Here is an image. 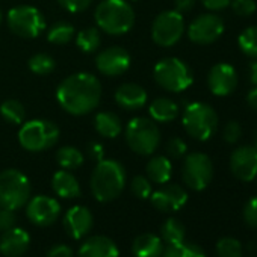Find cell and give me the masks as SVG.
<instances>
[{
  "instance_id": "cell-35",
  "label": "cell",
  "mask_w": 257,
  "mask_h": 257,
  "mask_svg": "<svg viewBox=\"0 0 257 257\" xmlns=\"http://www.w3.org/2000/svg\"><path fill=\"white\" fill-rule=\"evenodd\" d=\"M218 257H242V245L234 237H222L216 243Z\"/></svg>"
},
{
  "instance_id": "cell-26",
  "label": "cell",
  "mask_w": 257,
  "mask_h": 257,
  "mask_svg": "<svg viewBox=\"0 0 257 257\" xmlns=\"http://www.w3.org/2000/svg\"><path fill=\"white\" fill-rule=\"evenodd\" d=\"M94 127L103 138H116L122 131V122L113 112H98L94 118Z\"/></svg>"
},
{
  "instance_id": "cell-52",
  "label": "cell",
  "mask_w": 257,
  "mask_h": 257,
  "mask_svg": "<svg viewBox=\"0 0 257 257\" xmlns=\"http://www.w3.org/2000/svg\"><path fill=\"white\" fill-rule=\"evenodd\" d=\"M255 180H257V177H255Z\"/></svg>"
},
{
  "instance_id": "cell-22",
  "label": "cell",
  "mask_w": 257,
  "mask_h": 257,
  "mask_svg": "<svg viewBox=\"0 0 257 257\" xmlns=\"http://www.w3.org/2000/svg\"><path fill=\"white\" fill-rule=\"evenodd\" d=\"M52 189L58 197L65 198V200L77 198L80 197V192H82L77 179L67 170H61L55 173L52 179Z\"/></svg>"
},
{
  "instance_id": "cell-14",
  "label": "cell",
  "mask_w": 257,
  "mask_h": 257,
  "mask_svg": "<svg viewBox=\"0 0 257 257\" xmlns=\"http://www.w3.org/2000/svg\"><path fill=\"white\" fill-rule=\"evenodd\" d=\"M131 53L124 47L112 46L101 50L95 58L97 70L107 77H118L131 68Z\"/></svg>"
},
{
  "instance_id": "cell-44",
  "label": "cell",
  "mask_w": 257,
  "mask_h": 257,
  "mask_svg": "<svg viewBox=\"0 0 257 257\" xmlns=\"http://www.w3.org/2000/svg\"><path fill=\"white\" fill-rule=\"evenodd\" d=\"M86 153L89 156V159L95 161V162H100L101 159H104V149L100 143H89L88 147H86Z\"/></svg>"
},
{
  "instance_id": "cell-39",
  "label": "cell",
  "mask_w": 257,
  "mask_h": 257,
  "mask_svg": "<svg viewBox=\"0 0 257 257\" xmlns=\"http://www.w3.org/2000/svg\"><path fill=\"white\" fill-rule=\"evenodd\" d=\"M188 152V146L186 143L179 138V137H174L171 138L168 143H167V155L173 159H180L186 155Z\"/></svg>"
},
{
  "instance_id": "cell-11",
  "label": "cell",
  "mask_w": 257,
  "mask_h": 257,
  "mask_svg": "<svg viewBox=\"0 0 257 257\" xmlns=\"http://www.w3.org/2000/svg\"><path fill=\"white\" fill-rule=\"evenodd\" d=\"M185 185L192 191H203L209 186L213 177V164L204 153L195 152L185 158L182 167Z\"/></svg>"
},
{
  "instance_id": "cell-38",
  "label": "cell",
  "mask_w": 257,
  "mask_h": 257,
  "mask_svg": "<svg viewBox=\"0 0 257 257\" xmlns=\"http://www.w3.org/2000/svg\"><path fill=\"white\" fill-rule=\"evenodd\" d=\"M240 137H242V127H240V124L237 121L231 119V121H228L224 125V128H222V138H224L225 143L236 144L240 140Z\"/></svg>"
},
{
  "instance_id": "cell-4",
  "label": "cell",
  "mask_w": 257,
  "mask_h": 257,
  "mask_svg": "<svg viewBox=\"0 0 257 257\" xmlns=\"http://www.w3.org/2000/svg\"><path fill=\"white\" fill-rule=\"evenodd\" d=\"M124 138L132 152L140 156H150L161 144V131L152 118L137 116L127 122Z\"/></svg>"
},
{
  "instance_id": "cell-23",
  "label": "cell",
  "mask_w": 257,
  "mask_h": 257,
  "mask_svg": "<svg viewBox=\"0 0 257 257\" xmlns=\"http://www.w3.org/2000/svg\"><path fill=\"white\" fill-rule=\"evenodd\" d=\"M135 257H161L164 252V240L153 233L140 234L132 245Z\"/></svg>"
},
{
  "instance_id": "cell-1",
  "label": "cell",
  "mask_w": 257,
  "mask_h": 257,
  "mask_svg": "<svg viewBox=\"0 0 257 257\" xmlns=\"http://www.w3.org/2000/svg\"><path fill=\"white\" fill-rule=\"evenodd\" d=\"M56 100L67 113L74 116L86 115L100 104V80L91 73L71 74L59 83L56 89Z\"/></svg>"
},
{
  "instance_id": "cell-46",
  "label": "cell",
  "mask_w": 257,
  "mask_h": 257,
  "mask_svg": "<svg viewBox=\"0 0 257 257\" xmlns=\"http://www.w3.org/2000/svg\"><path fill=\"white\" fill-rule=\"evenodd\" d=\"M195 2L197 0H174V8L177 13L185 14V13H189L195 7Z\"/></svg>"
},
{
  "instance_id": "cell-15",
  "label": "cell",
  "mask_w": 257,
  "mask_h": 257,
  "mask_svg": "<svg viewBox=\"0 0 257 257\" xmlns=\"http://www.w3.org/2000/svg\"><path fill=\"white\" fill-rule=\"evenodd\" d=\"M230 171L242 182L254 180L257 177V147L240 146L233 150L230 156Z\"/></svg>"
},
{
  "instance_id": "cell-41",
  "label": "cell",
  "mask_w": 257,
  "mask_h": 257,
  "mask_svg": "<svg viewBox=\"0 0 257 257\" xmlns=\"http://www.w3.org/2000/svg\"><path fill=\"white\" fill-rule=\"evenodd\" d=\"M58 4L65 11L77 14V13H82L86 8H89V5L92 4V0H58Z\"/></svg>"
},
{
  "instance_id": "cell-2",
  "label": "cell",
  "mask_w": 257,
  "mask_h": 257,
  "mask_svg": "<svg viewBox=\"0 0 257 257\" xmlns=\"http://www.w3.org/2000/svg\"><path fill=\"white\" fill-rule=\"evenodd\" d=\"M91 192L100 203L118 198L125 186V170L115 159H101L91 174Z\"/></svg>"
},
{
  "instance_id": "cell-40",
  "label": "cell",
  "mask_w": 257,
  "mask_h": 257,
  "mask_svg": "<svg viewBox=\"0 0 257 257\" xmlns=\"http://www.w3.org/2000/svg\"><path fill=\"white\" fill-rule=\"evenodd\" d=\"M243 221L248 227L257 228V197H251L243 206Z\"/></svg>"
},
{
  "instance_id": "cell-5",
  "label": "cell",
  "mask_w": 257,
  "mask_h": 257,
  "mask_svg": "<svg viewBox=\"0 0 257 257\" xmlns=\"http://www.w3.org/2000/svg\"><path fill=\"white\" fill-rule=\"evenodd\" d=\"M218 122L219 119L216 110L207 103L194 101L189 103L183 110L182 124L186 134L197 141L210 140L216 132Z\"/></svg>"
},
{
  "instance_id": "cell-49",
  "label": "cell",
  "mask_w": 257,
  "mask_h": 257,
  "mask_svg": "<svg viewBox=\"0 0 257 257\" xmlns=\"http://www.w3.org/2000/svg\"><path fill=\"white\" fill-rule=\"evenodd\" d=\"M252 141H254V147H257V128L254 131V135H252Z\"/></svg>"
},
{
  "instance_id": "cell-18",
  "label": "cell",
  "mask_w": 257,
  "mask_h": 257,
  "mask_svg": "<svg viewBox=\"0 0 257 257\" xmlns=\"http://www.w3.org/2000/svg\"><path fill=\"white\" fill-rule=\"evenodd\" d=\"M94 218L89 209L83 206H74L64 215V228L73 239H82L92 228Z\"/></svg>"
},
{
  "instance_id": "cell-51",
  "label": "cell",
  "mask_w": 257,
  "mask_h": 257,
  "mask_svg": "<svg viewBox=\"0 0 257 257\" xmlns=\"http://www.w3.org/2000/svg\"><path fill=\"white\" fill-rule=\"evenodd\" d=\"M132 2H137V0H132Z\"/></svg>"
},
{
  "instance_id": "cell-33",
  "label": "cell",
  "mask_w": 257,
  "mask_h": 257,
  "mask_svg": "<svg viewBox=\"0 0 257 257\" xmlns=\"http://www.w3.org/2000/svg\"><path fill=\"white\" fill-rule=\"evenodd\" d=\"M237 44L243 55L257 59V26L243 29L237 38Z\"/></svg>"
},
{
  "instance_id": "cell-7",
  "label": "cell",
  "mask_w": 257,
  "mask_h": 257,
  "mask_svg": "<svg viewBox=\"0 0 257 257\" xmlns=\"http://www.w3.org/2000/svg\"><path fill=\"white\" fill-rule=\"evenodd\" d=\"M155 82L168 92H183L186 91L192 82L194 74L192 70L179 58H164L161 59L153 70Z\"/></svg>"
},
{
  "instance_id": "cell-28",
  "label": "cell",
  "mask_w": 257,
  "mask_h": 257,
  "mask_svg": "<svg viewBox=\"0 0 257 257\" xmlns=\"http://www.w3.org/2000/svg\"><path fill=\"white\" fill-rule=\"evenodd\" d=\"M185 236H186V228L183 222L179 221L177 218H168L161 227V239L167 245L180 243L185 240Z\"/></svg>"
},
{
  "instance_id": "cell-10",
  "label": "cell",
  "mask_w": 257,
  "mask_h": 257,
  "mask_svg": "<svg viewBox=\"0 0 257 257\" xmlns=\"http://www.w3.org/2000/svg\"><path fill=\"white\" fill-rule=\"evenodd\" d=\"M185 34L183 14L173 11L161 13L152 25V38L161 47H173Z\"/></svg>"
},
{
  "instance_id": "cell-50",
  "label": "cell",
  "mask_w": 257,
  "mask_h": 257,
  "mask_svg": "<svg viewBox=\"0 0 257 257\" xmlns=\"http://www.w3.org/2000/svg\"><path fill=\"white\" fill-rule=\"evenodd\" d=\"M0 23H2V11H0Z\"/></svg>"
},
{
  "instance_id": "cell-45",
  "label": "cell",
  "mask_w": 257,
  "mask_h": 257,
  "mask_svg": "<svg viewBox=\"0 0 257 257\" xmlns=\"http://www.w3.org/2000/svg\"><path fill=\"white\" fill-rule=\"evenodd\" d=\"M230 2H231V0H201L203 7L207 8L212 13L225 10L227 7H230Z\"/></svg>"
},
{
  "instance_id": "cell-29",
  "label": "cell",
  "mask_w": 257,
  "mask_h": 257,
  "mask_svg": "<svg viewBox=\"0 0 257 257\" xmlns=\"http://www.w3.org/2000/svg\"><path fill=\"white\" fill-rule=\"evenodd\" d=\"M0 115L10 124H23L26 119V109L22 101L8 98L0 104Z\"/></svg>"
},
{
  "instance_id": "cell-25",
  "label": "cell",
  "mask_w": 257,
  "mask_h": 257,
  "mask_svg": "<svg viewBox=\"0 0 257 257\" xmlns=\"http://www.w3.org/2000/svg\"><path fill=\"white\" fill-rule=\"evenodd\" d=\"M147 179L158 185H165L173 176V165L167 156H153L146 167Z\"/></svg>"
},
{
  "instance_id": "cell-20",
  "label": "cell",
  "mask_w": 257,
  "mask_h": 257,
  "mask_svg": "<svg viewBox=\"0 0 257 257\" xmlns=\"http://www.w3.org/2000/svg\"><path fill=\"white\" fill-rule=\"evenodd\" d=\"M113 98L121 109L140 110L147 104V91L138 83H122L116 88Z\"/></svg>"
},
{
  "instance_id": "cell-8",
  "label": "cell",
  "mask_w": 257,
  "mask_h": 257,
  "mask_svg": "<svg viewBox=\"0 0 257 257\" xmlns=\"http://www.w3.org/2000/svg\"><path fill=\"white\" fill-rule=\"evenodd\" d=\"M31 182L19 170L10 168L0 173V207L19 210L31 198Z\"/></svg>"
},
{
  "instance_id": "cell-27",
  "label": "cell",
  "mask_w": 257,
  "mask_h": 257,
  "mask_svg": "<svg viewBox=\"0 0 257 257\" xmlns=\"http://www.w3.org/2000/svg\"><path fill=\"white\" fill-rule=\"evenodd\" d=\"M83 161H85V158H83L82 152L76 147L65 146L56 152V162L62 170H67V171L77 170L79 167H82Z\"/></svg>"
},
{
  "instance_id": "cell-21",
  "label": "cell",
  "mask_w": 257,
  "mask_h": 257,
  "mask_svg": "<svg viewBox=\"0 0 257 257\" xmlns=\"http://www.w3.org/2000/svg\"><path fill=\"white\" fill-rule=\"evenodd\" d=\"M116 243L107 236H91L79 248V257H118Z\"/></svg>"
},
{
  "instance_id": "cell-24",
  "label": "cell",
  "mask_w": 257,
  "mask_h": 257,
  "mask_svg": "<svg viewBox=\"0 0 257 257\" xmlns=\"http://www.w3.org/2000/svg\"><path fill=\"white\" fill-rule=\"evenodd\" d=\"M179 104L168 97L155 98L149 106L150 118L155 122H171L179 116Z\"/></svg>"
},
{
  "instance_id": "cell-12",
  "label": "cell",
  "mask_w": 257,
  "mask_h": 257,
  "mask_svg": "<svg viewBox=\"0 0 257 257\" xmlns=\"http://www.w3.org/2000/svg\"><path fill=\"white\" fill-rule=\"evenodd\" d=\"M224 22L213 13L201 14L195 17L188 26V37L198 46H207L215 43L224 34Z\"/></svg>"
},
{
  "instance_id": "cell-9",
  "label": "cell",
  "mask_w": 257,
  "mask_h": 257,
  "mask_svg": "<svg viewBox=\"0 0 257 257\" xmlns=\"http://www.w3.org/2000/svg\"><path fill=\"white\" fill-rule=\"evenodd\" d=\"M7 23L14 35L26 40L37 38L46 29V19L41 11L29 5H20L10 10Z\"/></svg>"
},
{
  "instance_id": "cell-43",
  "label": "cell",
  "mask_w": 257,
  "mask_h": 257,
  "mask_svg": "<svg viewBox=\"0 0 257 257\" xmlns=\"http://www.w3.org/2000/svg\"><path fill=\"white\" fill-rule=\"evenodd\" d=\"M47 257H73V249L65 243H56L47 251Z\"/></svg>"
},
{
  "instance_id": "cell-16",
  "label": "cell",
  "mask_w": 257,
  "mask_h": 257,
  "mask_svg": "<svg viewBox=\"0 0 257 257\" xmlns=\"http://www.w3.org/2000/svg\"><path fill=\"white\" fill-rule=\"evenodd\" d=\"M207 86L213 95L225 97L234 92L237 86V73L233 65L219 62L209 70Z\"/></svg>"
},
{
  "instance_id": "cell-30",
  "label": "cell",
  "mask_w": 257,
  "mask_h": 257,
  "mask_svg": "<svg viewBox=\"0 0 257 257\" xmlns=\"http://www.w3.org/2000/svg\"><path fill=\"white\" fill-rule=\"evenodd\" d=\"M101 44V35L98 28H86L82 29L76 35V46L83 53H94Z\"/></svg>"
},
{
  "instance_id": "cell-6",
  "label": "cell",
  "mask_w": 257,
  "mask_h": 257,
  "mask_svg": "<svg viewBox=\"0 0 257 257\" xmlns=\"http://www.w3.org/2000/svg\"><path fill=\"white\" fill-rule=\"evenodd\" d=\"M59 127L49 119H31L23 122L19 131L20 146L32 153L52 149L59 141Z\"/></svg>"
},
{
  "instance_id": "cell-32",
  "label": "cell",
  "mask_w": 257,
  "mask_h": 257,
  "mask_svg": "<svg viewBox=\"0 0 257 257\" xmlns=\"http://www.w3.org/2000/svg\"><path fill=\"white\" fill-rule=\"evenodd\" d=\"M161 257H206V252L201 246L183 240L180 243H173L164 248Z\"/></svg>"
},
{
  "instance_id": "cell-36",
  "label": "cell",
  "mask_w": 257,
  "mask_h": 257,
  "mask_svg": "<svg viewBox=\"0 0 257 257\" xmlns=\"http://www.w3.org/2000/svg\"><path fill=\"white\" fill-rule=\"evenodd\" d=\"M132 194L141 200H147L152 195V182L146 176H135L131 182Z\"/></svg>"
},
{
  "instance_id": "cell-47",
  "label": "cell",
  "mask_w": 257,
  "mask_h": 257,
  "mask_svg": "<svg viewBox=\"0 0 257 257\" xmlns=\"http://www.w3.org/2000/svg\"><path fill=\"white\" fill-rule=\"evenodd\" d=\"M246 103L251 109L257 110V85L252 89H249V92L246 94Z\"/></svg>"
},
{
  "instance_id": "cell-3",
  "label": "cell",
  "mask_w": 257,
  "mask_h": 257,
  "mask_svg": "<svg viewBox=\"0 0 257 257\" xmlns=\"http://www.w3.org/2000/svg\"><path fill=\"white\" fill-rule=\"evenodd\" d=\"M94 20L107 35H124L135 25V11L125 0H103L95 8Z\"/></svg>"
},
{
  "instance_id": "cell-37",
  "label": "cell",
  "mask_w": 257,
  "mask_h": 257,
  "mask_svg": "<svg viewBox=\"0 0 257 257\" xmlns=\"http://www.w3.org/2000/svg\"><path fill=\"white\" fill-rule=\"evenodd\" d=\"M230 7L233 13L239 17H249L257 11L255 0H231Z\"/></svg>"
},
{
  "instance_id": "cell-48",
  "label": "cell",
  "mask_w": 257,
  "mask_h": 257,
  "mask_svg": "<svg viewBox=\"0 0 257 257\" xmlns=\"http://www.w3.org/2000/svg\"><path fill=\"white\" fill-rule=\"evenodd\" d=\"M249 80L254 86L257 85V61L254 64H251V67H249Z\"/></svg>"
},
{
  "instance_id": "cell-34",
  "label": "cell",
  "mask_w": 257,
  "mask_h": 257,
  "mask_svg": "<svg viewBox=\"0 0 257 257\" xmlns=\"http://www.w3.org/2000/svg\"><path fill=\"white\" fill-rule=\"evenodd\" d=\"M29 68L32 73H35L38 76H47L56 68V62L50 55L37 53L29 59Z\"/></svg>"
},
{
  "instance_id": "cell-31",
  "label": "cell",
  "mask_w": 257,
  "mask_h": 257,
  "mask_svg": "<svg viewBox=\"0 0 257 257\" xmlns=\"http://www.w3.org/2000/svg\"><path fill=\"white\" fill-rule=\"evenodd\" d=\"M74 38V26L68 22H58L50 26L47 32V41L56 46L68 44Z\"/></svg>"
},
{
  "instance_id": "cell-42",
  "label": "cell",
  "mask_w": 257,
  "mask_h": 257,
  "mask_svg": "<svg viewBox=\"0 0 257 257\" xmlns=\"http://www.w3.org/2000/svg\"><path fill=\"white\" fill-rule=\"evenodd\" d=\"M16 222H17V216H16L14 210L0 207V233L16 227Z\"/></svg>"
},
{
  "instance_id": "cell-17",
  "label": "cell",
  "mask_w": 257,
  "mask_h": 257,
  "mask_svg": "<svg viewBox=\"0 0 257 257\" xmlns=\"http://www.w3.org/2000/svg\"><path fill=\"white\" fill-rule=\"evenodd\" d=\"M150 200L155 209H158L159 212L168 213V212L180 210L186 204L188 192L180 185L165 183L162 188L152 192Z\"/></svg>"
},
{
  "instance_id": "cell-13",
  "label": "cell",
  "mask_w": 257,
  "mask_h": 257,
  "mask_svg": "<svg viewBox=\"0 0 257 257\" xmlns=\"http://www.w3.org/2000/svg\"><path fill=\"white\" fill-rule=\"evenodd\" d=\"M26 215L29 221L38 227H49L61 215V204L58 200L47 195H37L26 203Z\"/></svg>"
},
{
  "instance_id": "cell-19",
  "label": "cell",
  "mask_w": 257,
  "mask_h": 257,
  "mask_svg": "<svg viewBox=\"0 0 257 257\" xmlns=\"http://www.w3.org/2000/svg\"><path fill=\"white\" fill-rule=\"evenodd\" d=\"M31 245L29 233L20 227H13L2 233L0 237V252L5 257H22Z\"/></svg>"
}]
</instances>
